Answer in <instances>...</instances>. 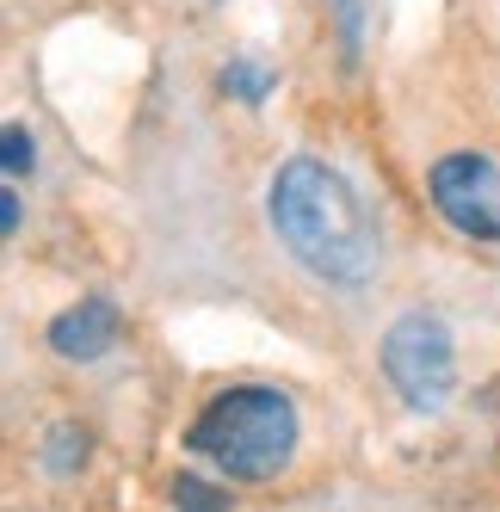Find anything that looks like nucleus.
<instances>
[{
  "instance_id": "nucleus-1",
  "label": "nucleus",
  "mask_w": 500,
  "mask_h": 512,
  "mask_svg": "<svg viewBox=\"0 0 500 512\" xmlns=\"http://www.w3.org/2000/svg\"><path fill=\"white\" fill-rule=\"evenodd\" d=\"M266 216H272V235L284 241V253L321 284H365L383 260L371 204L352 192L346 173H334L315 155H291L272 173Z\"/></svg>"
},
{
  "instance_id": "nucleus-3",
  "label": "nucleus",
  "mask_w": 500,
  "mask_h": 512,
  "mask_svg": "<svg viewBox=\"0 0 500 512\" xmlns=\"http://www.w3.org/2000/svg\"><path fill=\"white\" fill-rule=\"evenodd\" d=\"M383 377L414 414H439L451 389H457V346H451V327L426 309H408L389 321L383 334Z\"/></svg>"
},
{
  "instance_id": "nucleus-6",
  "label": "nucleus",
  "mask_w": 500,
  "mask_h": 512,
  "mask_svg": "<svg viewBox=\"0 0 500 512\" xmlns=\"http://www.w3.org/2000/svg\"><path fill=\"white\" fill-rule=\"evenodd\" d=\"M87 463V432L81 426H50V438H44V469L50 475H75Z\"/></svg>"
},
{
  "instance_id": "nucleus-4",
  "label": "nucleus",
  "mask_w": 500,
  "mask_h": 512,
  "mask_svg": "<svg viewBox=\"0 0 500 512\" xmlns=\"http://www.w3.org/2000/svg\"><path fill=\"white\" fill-rule=\"evenodd\" d=\"M426 192H433V210L457 235L470 241H500V167L476 149L463 155H445L426 179Z\"/></svg>"
},
{
  "instance_id": "nucleus-5",
  "label": "nucleus",
  "mask_w": 500,
  "mask_h": 512,
  "mask_svg": "<svg viewBox=\"0 0 500 512\" xmlns=\"http://www.w3.org/2000/svg\"><path fill=\"white\" fill-rule=\"evenodd\" d=\"M118 334H124V315H118L112 297H81L75 309H62V315L50 321V346H56L62 358H75V364L105 358V352L118 346Z\"/></svg>"
},
{
  "instance_id": "nucleus-7",
  "label": "nucleus",
  "mask_w": 500,
  "mask_h": 512,
  "mask_svg": "<svg viewBox=\"0 0 500 512\" xmlns=\"http://www.w3.org/2000/svg\"><path fill=\"white\" fill-rule=\"evenodd\" d=\"M223 93H229V99H241V105H260V99L272 93V75H266L260 62H247V56H241V62H229V68H223Z\"/></svg>"
},
{
  "instance_id": "nucleus-11",
  "label": "nucleus",
  "mask_w": 500,
  "mask_h": 512,
  "mask_svg": "<svg viewBox=\"0 0 500 512\" xmlns=\"http://www.w3.org/2000/svg\"><path fill=\"white\" fill-rule=\"evenodd\" d=\"M0 229H7V235H19V192H13V186L0 192Z\"/></svg>"
},
{
  "instance_id": "nucleus-8",
  "label": "nucleus",
  "mask_w": 500,
  "mask_h": 512,
  "mask_svg": "<svg viewBox=\"0 0 500 512\" xmlns=\"http://www.w3.org/2000/svg\"><path fill=\"white\" fill-rule=\"evenodd\" d=\"M173 506L180 512H229V494L198 482V475H180V482H173Z\"/></svg>"
},
{
  "instance_id": "nucleus-2",
  "label": "nucleus",
  "mask_w": 500,
  "mask_h": 512,
  "mask_svg": "<svg viewBox=\"0 0 500 512\" xmlns=\"http://www.w3.org/2000/svg\"><path fill=\"white\" fill-rule=\"evenodd\" d=\"M186 445L204 463H217L223 475H235V482H272L297 451V408L284 389H266V383L223 389L204 401Z\"/></svg>"
},
{
  "instance_id": "nucleus-10",
  "label": "nucleus",
  "mask_w": 500,
  "mask_h": 512,
  "mask_svg": "<svg viewBox=\"0 0 500 512\" xmlns=\"http://www.w3.org/2000/svg\"><path fill=\"white\" fill-rule=\"evenodd\" d=\"M334 13H340V44H346V62L359 56V0H334Z\"/></svg>"
},
{
  "instance_id": "nucleus-9",
  "label": "nucleus",
  "mask_w": 500,
  "mask_h": 512,
  "mask_svg": "<svg viewBox=\"0 0 500 512\" xmlns=\"http://www.w3.org/2000/svg\"><path fill=\"white\" fill-rule=\"evenodd\" d=\"M31 161H38V142H31V130H25V124H7V130H0V167H7V179L31 173Z\"/></svg>"
}]
</instances>
